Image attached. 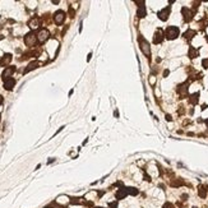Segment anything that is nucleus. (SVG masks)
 <instances>
[{"label": "nucleus", "instance_id": "1", "mask_svg": "<svg viewBox=\"0 0 208 208\" xmlns=\"http://www.w3.org/2000/svg\"><path fill=\"white\" fill-rule=\"evenodd\" d=\"M139 46H141V50L142 53L146 55V56H151V47H150V44L147 42V40H144L142 36H139Z\"/></svg>", "mask_w": 208, "mask_h": 208}, {"label": "nucleus", "instance_id": "2", "mask_svg": "<svg viewBox=\"0 0 208 208\" xmlns=\"http://www.w3.org/2000/svg\"><path fill=\"white\" fill-rule=\"evenodd\" d=\"M179 33H180L179 28L175 27V26H170V27H167L166 33H165V36H166L169 40H175L176 37L179 36Z\"/></svg>", "mask_w": 208, "mask_h": 208}, {"label": "nucleus", "instance_id": "3", "mask_svg": "<svg viewBox=\"0 0 208 208\" xmlns=\"http://www.w3.org/2000/svg\"><path fill=\"white\" fill-rule=\"evenodd\" d=\"M36 41H37V36L33 32H29L24 36V44L27 46H33L36 44Z\"/></svg>", "mask_w": 208, "mask_h": 208}, {"label": "nucleus", "instance_id": "4", "mask_svg": "<svg viewBox=\"0 0 208 208\" xmlns=\"http://www.w3.org/2000/svg\"><path fill=\"white\" fill-rule=\"evenodd\" d=\"M49 36H50V33H49L47 29L42 28V29H40V31H39V33H37V41L41 42V44H44L45 41H47Z\"/></svg>", "mask_w": 208, "mask_h": 208}, {"label": "nucleus", "instance_id": "5", "mask_svg": "<svg viewBox=\"0 0 208 208\" xmlns=\"http://www.w3.org/2000/svg\"><path fill=\"white\" fill-rule=\"evenodd\" d=\"M64 19H65V13L63 10H58L56 13L54 14V20L56 24H61L64 22Z\"/></svg>", "mask_w": 208, "mask_h": 208}, {"label": "nucleus", "instance_id": "6", "mask_svg": "<svg viewBox=\"0 0 208 208\" xmlns=\"http://www.w3.org/2000/svg\"><path fill=\"white\" fill-rule=\"evenodd\" d=\"M15 72V68L14 66H7L5 69H4V72H3V79L4 80H7V79H9L10 77H12V74H13Z\"/></svg>", "mask_w": 208, "mask_h": 208}, {"label": "nucleus", "instance_id": "7", "mask_svg": "<svg viewBox=\"0 0 208 208\" xmlns=\"http://www.w3.org/2000/svg\"><path fill=\"white\" fill-rule=\"evenodd\" d=\"M169 15H170V7H166L165 9H162V10H160L158 12V18L161 19V20H167V18H169Z\"/></svg>", "mask_w": 208, "mask_h": 208}, {"label": "nucleus", "instance_id": "8", "mask_svg": "<svg viewBox=\"0 0 208 208\" xmlns=\"http://www.w3.org/2000/svg\"><path fill=\"white\" fill-rule=\"evenodd\" d=\"M14 86H15V79L14 78H9V79L4 80V88H5L7 91H12Z\"/></svg>", "mask_w": 208, "mask_h": 208}, {"label": "nucleus", "instance_id": "9", "mask_svg": "<svg viewBox=\"0 0 208 208\" xmlns=\"http://www.w3.org/2000/svg\"><path fill=\"white\" fill-rule=\"evenodd\" d=\"M181 12H182V15H184V20H185V22H189V20H192L193 13L188 9V8H182Z\"/></svg>", "mask_w": 208, "mask_h": 208}, {"label": "nucleus", "instance_id": "10", "mask_svg": "<svg viewBox=\"0 0 208 208\" xmlns=\"http://www.w3.org/2000/svg\"><path fill=\"white\" fill-rule=\"evenodd\" d=\"M163 40V33L161 29H157L156 33H155V37H153V42L155 44H160V42H162Z\"/></svg>", "mask_w": 208, "mask_h": 208}, {"label": "nucleus", "instance_id": "11", "mask_svg": "<svg viewBox=\"0 0 208 208\" xmlns=\"http://www.w3.org/2000/svg\"><path fill=\"white\" fill-rule=\"evenodd\" d=\"M126 195H128V189L126 188H120L116 192V198H118V201L119 199H124Z\"/></svg>", "mask_w": 208, "mask_h": 208}, {"label": "nucleus", "instance_id": "12", "mask_svg": "<svg viewBox=\"0 0 208 208\" xmlns=\"http://www.w3.org/2000/svg\"><path fill=\"white\" fill-rule=\"evenodd\" d=\"M10 60H12V55H10V54H5V55H4V56L1 58V60H0V64H1L3 66H5V65L9 64Z\"/></svg>", "mask_w": 208, "mask_h": 208}, {"label": "nucleus", "instance_id": "13", "mask_svg": "<svg viewBox=\"0 0 208 208\" xmlns=\"http://www.w3.org/2000/svg\"><path fill=\"white\" fill-rule=\"evenodd\" d=\"M37 66H39V61H32V63H29V64H28V66L26 68V69H24V72H23V73H24V74H26V73H29V72H31V70L36 69Z\"/></svg>", "mask_w": 208, "mask_h": 208}, {"label": "nucleus", "instance_id": "14", "mask_svg": "<svg viewBox=\"0 0 208 208\" xmlns=\"http://www.w3.org/2000/svg\"><path fill=\"white\" fill-rule=\"evenodd\" d=\"M177 92L180 93V95H186V92H188V83H182L180 84L179 87H177Z\"/></svg>", "mask_w": 208, "mask_h": 208}, {"label": "nucleus", "instance_id": "15", "mask_svg": "<svg viewBox=\"0 0 208 208\" xmlns=\"http://www.w3.org/2000/svg\"><path fill=\"white\" fill-rule=\"evenodd\" d=\"M28 26H29V28H32V29H35V28H37L40 26V20L37 19V18H32L31 20H29V23H28Z\"/></svg>", "mask_w": 208, "mask_h": 208}, {"label": "nucleus", "instance_id": "16", "mask_svg": "<svg viewBox=\"0 0 208 208\" xmlns=\"http://www.w3.org/2000/svg\"><path fill=\"white\" fill-rule=\"evenodd\" d=\"M198 194H199V197H201V198H206V197H207V189H206V186L199 185V188H198Z\"/></svg>", "mask_w": 208, "mask_h": 208}, {"label": "nucleus", "instance_id": "17", "mask_svg": "<svg viewBox=\"0 0 208 208\" xmlns=\"http://www.w3.org/2000/svg\"><path fill=\"white\" fill-rule=\"evenodd\" d=\"M195 36V31H193V29H188L185 33H184V37L186 40H190V39H193V37Z\"/></svg>", "mask_w": 208, "mask_h": 208}, {"label": "nucleus", "instance_id": "18", "mask_svg": "<svg viewBox=\"0 0 208 208\" xmlns=\"http://www.w3.org/2000/svg\"><path fill=\"white\" fill-rule=\"evenodd\" d=\"M146 8H144V5H141L139 7V9H138V17L139 18H144L146 17Z\"/></svg>", "mask_w": 208, "mask_h": 208}, {"label": "nucleus", "instance_id": "19", "mask_svg": "<svg viewBox=\"0 0 208 208\" xmlns=\"http://www.w3.org/2000/svg\"><path fill=\"white\" fill-rule=\"evenodd\" d=\"M198 97H199V93H194V95L190 96V99H189V102L192 104V105H195L198 102Z\"/></svg>", "mask_w": 208, "mask_h": 208}, {"label": "nucleus", "instance_id": "20", "mask_svg": "<svg viewBox=\"0 0 208 208\" xmlns=\"http://www.w3.org/2000/svg\"><path fill=\"white\" fill-rule=\"evenodd\" d=\"M197 56H198V50H195L194 47H190L189 49V58L194 59V58H197Z\"/></svg>", "mask_w": 208, "mask_h": 208}, {"label": "nucleus", "instance_id": "21", "mask_svg": "<svg viewBox=\"0 0 208 208\" xmlns=\"http://www.w3.org/2000/svg\"><path fill=\"white\" fill-rule=\"evenodd\" d=\"M126 189H128V194L130 195H137L139 193V190L137 188H126Z\"/></svg>", "mask_w": 208, "mask_h": 208}, {"label": "nucleus", "instance_id": "22", "mask_svg": "<svg viewBox=\"0 0 208 208\" xmlns=\"http://www.w3.org/2000/svg\"><path fill=\"white\" fill-rule=\"evenodd\" d=\"M70 203L72 204H79V203H82V198H72Z\"/></svg>", "mask_w": 208, "mask_h": 208}, {"label": "nucleus", "instance_id": "23", "mask_svg": "<svg viewBox=\"0 0 208 208\" xmlns=\"http://www.w3.org/2000/svg\"><path fill=\"white\" fill-rule=\"evenodd\" d=\"M163 208H175V206H174L172 203L167 202V203H165V204H163Z\"/></svg>", "mask_w": 208, "mask_h": 208}, {"label": "nucleus", "instance_id": "24", "mask_svg": "<svg viewBox=\"0 0 208 208\" xmlns=\"http://www.w3.org/2000/svg\"><path fill=\"white\" fill-rule=\"evenodd\" d=\"M202 64H203V66H204L206 69H207V68H208V59H204V60L202 61Z\"/></svg>", "mask_w": 208, "mask_h": 208}, {"label": "nucleus", "instance_id": "25", "mask_svg": "<svg viewBox=\"0 0 208 208\" xmlns=\"http://www.w3.org/2000/svg\"><path fill=\"white\" fill-rule=\"evenodd\" d=\"M109 206L111 207V208H116V202H114V203H109Z\"/></svg>", "mask_w": 208, "mask_h": 208}, {"label": "nucleus", "instance_id": "26", "mask_svg": "<svg viewBox=\"0 0 208 208\" xmlns=\"http://www.w3.org/2000/svg\"><path fill=\"white\" fill-rule=\"evenodd\" d=\"M3 101H4V99H3V96H0V105L3 104Z\"/></svg>", "mask_w": 208, "mask_h": 208}, {"label": "nucleus", "instance_id": "27", "mask_svg": "<svg viewBox=\"0 0 208 208\" xmlns=\"http://www.w3.org/2000/svg\"><path fill=\"white\" fill-rule=\"evenodd\" d=\"M166 120H171V116H170V115H166Z\"/></svg>", "mask_w": 208, "mask_h": 208}, {"label": "nucleus", "instance_id": "28", "mask_svg": "<svg viewBox=\"0 0 208 208\" xmlns=\"http://www.w3.org/2000/svg\"><path fill=\"white\" fill-rule=\"evenodd\" d=\"M96 208H102V207H96Z\"/></svg>", "mask_w": 208, "mask_h": 208}, {"label": "nucleus", "instance_id": "29", "mask_svg": "<svg viewBox=\"0 0 208 208\" xmlns=\"http://www.w3.org/2000/svg\"><path fill=\"white\" fill-rule=\"evenodd\" d=\"M206 123H207V125H208V120H207V121H206Z\"/></svg>", "mask_w": 208, "mask_h": 208}, {"label": "nucleus", "instance_id": "30", "mask_svg": "<svg viewBox=\"0 0 208 208\" xmlns=\"http://www.w3.org/2000/svg\"><path fill=\"white\" fill-rule=\"evenodd\" d=\"M193 208H197V207H193Z\"/></svg>", "mask_w": 208, "mask_h": 208}, {"label": "nucleus", "instance_id": "31", "mask_svg": "<svg viewBox=\"0 0 208 208\" xmlns=\"http://www.w3.org/2000/svg\"><path fill=\"white\" fill-rule=\"evenodd\" d=\"M0 118H1V116H0ZM0 120H1V119H0Z\"/></svg>", "mask_w": 208, "mask_h": 208}, {"label": "nucleus", "instance_id": "32", "mask_svg": "<svg viewBox=\"0 0 208 208\" xmlns=\"http://www.w3.org/2000/svg\"><path fill=\"white\" fill-rule=\"evenodd\" d=\"M207 40H208V37H207Z\"/></svg>", "mask_w": 208, "mask_h": 208}]
</instances>
